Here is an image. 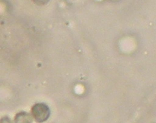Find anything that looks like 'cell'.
Returning a JSON list of instances; mask_svg holds the SVG:
<instances>
[{
    "mask_svg": "<svg viewBox=\"0 0 156 123\" xmlns=\"http://www.w3.org/2000/svg\"><path fill=\"white\" fill-rule=\"evenodd\" d=\"M15 123H32L31 116L26 112L17 113L14 119Z\"/></svg>",
    "mask_w": 156,
    "mask_h": 123,
    "instance_id": "7a4b0ae2",
    "label": "cell"
},
{
    "mask_svg": "<svg viewBox=\"0 0 156 123\" xmlns=\"http://www.w3.org/2000/svg\"><path fill=\"white\" fill-rule=\"evenodd\" d=\"M0 123H12L10 119L8 117H4L0 119Z\"/></svg>",
    "mask_w": 156,
    "mask_h": 123,
    "instance_id": "3957f363",
    "label": "cell"
},
{
    "mask_svg": "<svg viewBox=\"0 0 156 123\" xmlns=\"http://www.w3.org/2000/svg\"><path fill=\"white\" fill-rule=\"evenodd\" d=\"M32 116L38 123L46 121L49 117L50 110L47 105L43 103L35 104L31 109Z\"/></svg>",
    "mask_w": 156,
    "mask_h": 123,
    "instance_id": "6da1fadb",
    "label": "cell"
}]
</instances>
